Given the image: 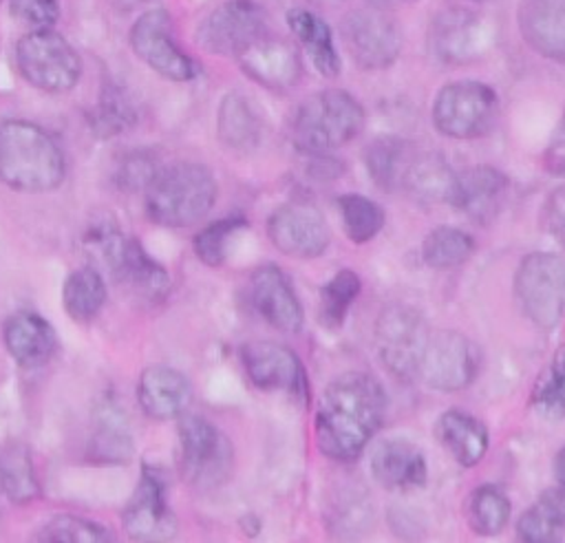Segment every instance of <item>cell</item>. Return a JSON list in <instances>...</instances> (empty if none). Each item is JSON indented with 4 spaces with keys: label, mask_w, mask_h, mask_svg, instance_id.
Masks as SVG:
<instances>
[{
    "label": "cell",
    "mask_w": 565,
    "mask_h": 543,
    "mask_svg": "<svg viewBox=\"0 0 565 543\" xmlns=\"http://www.w3.org/2000/svg\"><path fill=\"white\" fill-rule=\"evenodd\" d=\"M15 66L26 84L42 93H68L82 77L75 46L51 29H31L15 44Z\"/></svg>",
    "instance_id": "obj_5"
},
{
    "label": "cell",
    "mask_w": 565,
    "mask_h": 543,
    "mask_svg": "<svg viewBox=\"0 0 565 543\" xmlns=\"http://www.w3.org/2000/svg\"><path fill=\"white\" fill-rule=\"evenodd\" d=\"M260 117L243 93H227L216 113L218 141L234 152H252L260 143Z\"/></svg>",
    "instance_id": "obj_28"
},
{
    "label": "cell",
    "mask_w": 565,
    "mask_h": 543,
    "mask_svg": "<svg viewBox=\"0 0 565 543\" xmlns=\"http://www.w3.org/2000/svg\"><path fill=\"white\" fill-rule=\"evenodd\" d=\"M126 238L128 236L119 230L115 219L97 216L95 221H90L86 225L84 236H82V245H84V249L88 252V256L93 260H97L99 265L110 269L115 258L119 256Z\"/></svg>",
    "instance_id": "obj_42"
},
{
    "label": "cell",
    "mask_w": 565,
    "mask_h": 543,
    "mask_svg": "<svg viewBox=\"0 0 565 543\" xmlns=\"http://www.w3.org/2000/svg\"><path fill=\"white\" fill-rule=\"evenodd\" d=\"M179 468L194 488H216L227 481L234 466V448L225 433L201 415H181L179 426Z\"/></svg>",
    "instance_id": "obj_7"
},
{
    "label": "cell",
    "mask_w": 565,
    "mask_h": 543,
    "mask_svg": "<svg viewBox=\"0 0 565 543\" xmlns=\"http://www.w3.org/2000/svg\"><path fill=\"white\" fill-rule=\"evenodd\" d=\"M265 31V11L258 2L225 0L199 22L194 40L207 53L236 57Z\"/></svg>",
    "instance_id": "obj_12"
},
{
    "label": "cell",
    "mask_w": 565,
    "mask_h": 543,
    "mask_svg": "<svg viewBox=\"0 0 565 543\" xmlns=\"http://www.w3.org/2000/svg\"><path fill=\"white\" fill-rule=\"evenodd\" d=\"M413 148L399 137H377L364 148V166L373 183L384 192L402 190Z\"/></svg>",
    "instance_id": "obj_30"
},
{
    "label": "cell",
    "mask_w": 565,
    "mask_h": 543,
    "mask_svg": "<svg viewBox=\"0 0 565 543\" xmlns=\"http://www.w3.org/2000/svg\"><path fill=\"white\" fill-rule=\"evenodd\" d=\"M285 20L291 29V35L305 49L316 71L324 77H335L340 73V55L329 24L318 13L305 7L289 9L285 13Z\"/></svg>",
    "instance_id": "obj_27"
},
{
    "label": "cell",
    "mask_w": 565,
    "mask_h": 543,
    "mask_svg": "<svg viewBox=\"0 0 565 543\" xmlns=\"http://www.w3.org/2000/svg\"><path fill=\"white\" fill-rule=\"evenodd\" d=\"M499 115L497 93L475 79L450 82L433 102V124L450 139H475L492 130Z\"/></svg>",
    "instance_id": "obj_8"
},
{
    "label": "cell",
    "mask_w": 565,
    "mask_h": 543,
    "mask_svg": "<svg viewBox=\"0 0 565 543\" xmlns=\"http://www.w3.org/2000/svg\"><path fill=\"white\" fill-rule=\"evenodd\" d=\"M121 525L135 541H170L177 536V517L168 503V488L161 472L141 466L139 481L121 512Z\"/></svg>",
    "instance_id": "obj_14"
},
{
    "label": "cell",
    "mask_w": 565,
    "mask_h": 543,
    "mask_svg": "<svg viewBox=\"0 0 565 543\" xmlns=\"http://www.w3.org/2000/svg\"><path fill=\"white\" fill-rule=\"evenodd\" d=\"M351 60L364 71L388 68L402 51V29L382 7L369 4L353 9L340 26Z\"/></svg>",
    "instance_id": "obj_11"
},
{
    "label": "cell",
    "mask_w": 565,
    "mask_h": 543,
    "mask_svg": "<svg viewBox=\"0 0 565 543\" xmlns=\"http://www.w3.org/2000/svg\"><path fill=\"white\" fill-rule=\"evenodd\" d=\"M364 126L362 104L342 88L318 91L291 117V141L305 155H329L353 141Z\"/></svg>",
    "instance_id": "obj_4"
},
{
    "label": "cell",
    "mask_w": 565,
    "mask_h": 543,
    "mask_svg": "<svg viewBox=\"0 0 565 543\" xmlns=\"http://www.w3.org/2000/svg\"><path fill=\"white\" fill-rule=\"evenodd\" d=\"M137 121V108L128 91L115 82H106L99 91L95 106L88 113V126L95 137L110 139L130 130Z\"/></svg>",
    "instance_id": "obj_34"
},
{
    "label": "cell",
    "mask_w": 565,
    "mask_h": 543,
    "mask_svg": "<svg viewBox=\"0 0 565 543\" xmlns=\"http://www.w3.org/2000/svg\"><path fill=\"white\" fill-rule=\"evenodd\" d=\"M486 44L481 18L468 9H446L430 26V49L444 62H466Z\"/></svg>",
    "instance_id": "obj_23"
},
{
    "label": "cell",
    "mask_w": 565,
    "mask_h": 543,
    "mask_svg": "<svg viewBox=\"0 0 565 543\" xmlns=\"http://www.w3.org/2000/svg\"><path fill=\"white\" fill-rule=\"evenodd\" d=\"M428 338L430 331L426 320L408 305H391L377 316L375 349L386 371L397 380H413L419 375Z\"/></svg>",
    "instance_id": "obj_9"
},
{
    "label": "cell",
    "mask_w": 565,
    "mask_h": 543,
    "mask_svg": "<svg viewBox=\"0 0 565 543\" xmlns=\"http://www.w3.org/2000/svg\"><path fill=\"white\" fill-rule=\"evenodd\" d=\"M35 539L51 541V543L55 541L77 543V541H110L113 534L99 521L77 517V514H55L46 523H42Z\"/></svg>",
    "instance_id": "obj_41"
},
{
    "label": "cell",
    "mask_w": 565,
    "mask_h": 543,
    "mask_svg": "<svg viewBox=\"0 0 565 543\" xmlns=\"http://www.w3.org/2000/svg\"><path fill=\"white\" fill-rule=\"evenodd\" d=\"M466 519L472 532L481 536L499 534L510 521V499L492 483L475 488L466 501Z\"/></svg>",
    "instance_id": "obj_35"
},
{
    "label": "cell",
    "mask_w": 565,
    "mask_h": 543,
    "mask_svg": "<svg viewBox=\"0 0 565 543\" xmlns=\"http://www.w3.org/2000/svg\"><path fill=\"white\" fill-rule=\"evenodd\" d=\"M2 340L7 353L24 369L46 364L57 349L53 324L29 309H20L4 320Z\"/></svg>",
    "instance_id": "obj_22"
},
{
    "label": "cell",
    "mask_w": 565,
    "mask_h": 543,
    "mask_svg": "<svg viewBox=\"0 0 565 543\" xmlns=\"http://www.w3.org/2000/svg\"><path fill=\"white\" fill-rule=\"evenodd\" d=\"M128 291L146 298L159 300L170 289V274L168 269L157 263L139 243V238L128 236L119 256L115 258L113 267L108 269Z\"/></svg>",
    "instance_id": "obj_25"
},
{
    "label": "cell",
    "mask_w": 565,
    "mask_h": 543,
    "mask_svg": "<svg viewBox=\"0 0 565 543\" xmlns=\"http://www.w3.org/2000/svg\"><path fill=\"white\" fill-rule=\"evenodd\" d=\"M249 382L260 391H282L296 400L309 397V380L302 360L285 344L271 340L245 342L238 351Z\"/></svg>",
    "instance_id": "obj_16"
},
{
    "label": "cell",
    "mask_w": 565,
    "mask_h": 543,
    "mask_svg": "<svg viewBox=\"0 0 565 543\" xmlns=\"http://www.w3.org/2000/svg\"><path fill=\"white\" fill-rule=\"evenodd\" d=\"M0 488L15 505L31 503L40 497V481L31 453L20 441H7L0 446Z\"/></svg>",
    "instance_id": "obj_32"
},
{
    "label": "cell",
    "mask_w": 565,
    "mask_h": 543,
    "mask_svg": "<svg viewBox=\"0 0 565 543\" xmlns=\"http://www.w3.org/2000/svg\"><path fill=\"white\" fill-rule=\"evenodd\" d=\"M532 508L561 539V534L565 532V483L547 488Z\"/></svg>",
    "instance_id": "obj_45"
},
{
    "label": "cell",
    "mask_w": 565,
    "mask_h": 543,
    "mask_svg": "<svg viewBox=\"0 0 565 543\" xmlns=\"http://www.w3.org/2000/svg\"><path fill=\"white\" fill-rule=\"evenodd\" d=\"M135 55L157 75L170 82H190L196 77V62L181 49L172 15L166 9L141 13L128 33Z\"/></svg>",
    "instance_id": "obj_10"
},
{
    "label": "cell",
    "mask_w": 565,
    "mask_h": 543,
    "mask_svg": "<svg viewBox=\"0 0 565 543\" xmlns=\"http://www.w3.org/2000/svg\"><path fill=\"white\" fill-rule=\"evenodd\" d=\"M543 168L554 177H565V110L543 152Z\"/></svg>",
    "instance_id": "obj_47"
},
{
    "label": "cell",
    "mask_w": 565,
    "mask_h": 543,
    "mask_svg": "<svg viewBox=\"0 0 565 543\" xmlns=\"http://www.w3.org/2000/svg\"><path fill=\"white\" fill-rule=\"evenodd\" d=\"M192 400V384L185 373L168 364H150L137 382V402L146 417L166 422L181 417Z\"/></svg>",
    "instance_id": "obj_20"
},
{
    "label": "cell",
    "mask_w": 565,
    "mask_h": 543,
    "mask_svg": "<svg viewBox=\"0 0 565 543\" xmlns=\"http://www.w3.org/2000/svg\"><path fill=\"white\" fill-rule=\"evenodd\" d=\"M369 464L375 481L386 490H413L426 483V457L408 439H382Z\"/></svg>",
    "instance_id": "obj_24"
},
{
    "label": "cell",
    "mask_w": 565,
    "mask_h": 543,
    "mask_svg": "<svg viewBox=\"0 0 565 543\" xmlns=\"http://www.w3.org/2000/svg\"><path fill=\"white\" fill-rule=\"evenodd\" d=\"M212 170L196 161L163 166L146 190V214L152 223L181 230L201 223L216 203Z\"/></svg>",
    "instance_id": "obj_3"
},
{
    "label": "cell",
    "mask_w": 565,
    "mask_h": 543,
    "mask_svg": "<svg viewBox=\"0 0 565 543\" xmlns=\"http://www.w3.org/2000/svg\"><path fill=\"white\" fill-rule=\"evenodd\" d=\"M132 437L115 404H102L90 435L88 453L97 464H124L132 453Z\"/></svg>",
    "instance_id": "obj_33"
},
{
    "label": "cell",
    "mask_w": 565,
    "mask_h": 543,
    "mask_svg": "<svg viewBox=\"0 0 565 543\" xmlns=\"http://www.w3.org/2000/svg\"><path fill=\"white\" fill-rule=\"evenodd\" d=\"M437 441L450 453L459 466H477L488 450V428L470 413L450 408L435 422Z\"/></svg>",
    "instance_id": "obj_26"
},
{
    "label": "cell",
    "mask_w": 565,
    "mask_h": 543,
    "mask_svg": "<svg viewBox=\"0 0 565 543\" xmlns=\"http://www.w3.org/2000/svg\"><path fill=\"white\" fill-rule=\"evenodd\" d=\"M159 170L161 166L150 150H130L119 159L115 168V183L124 192L148 190Z\"/></svg>",
    "instance_id": "obj_43"
},
{
    "label": "cell",
    "mask_w": 565,
    "mask_h": 543,
    "mask_svg": "<svg viewBox=\"0 0 565 543\" xmlns=\"http://www.w3.org/2000/svg\"><path fill=\"white\" fill-rule=\"evenodd\" d=\"M267 236L280 254L300 260L320 256L331 241L322 212L307 201H289L278 205L267 216Z\"/></svg>",
    "instance_id": "obj_15"
},
{
    "label": "cell",
    "mask_w": 565,
    "mask_h": 543,
    "mask_svg": "<svg viewBox=\"0 0 565 543\" xmlns=\"http://www.w3.org/2000/svg\"><path fill=\"white\" fill-rule=\"evenodd\" d=\"M247 227L243 216H225L201 227L192 238V249L196 258L207 267H218L225 263L232 238Z\"/></svg>",
    "instance_id": "obj_39"
},
{
    "label": "cell",
    "mask_w": 565,
    "mask_h": 543,
    "mask_svg": "<svg viewBox=\"0 0 565 543\" xmlns=\"http://www.w3.org/2000/svg\"><path fill=\"white\" fill-rule=\"evenodd\" d=\"M66 159L42 126L26 119L0 121V181L26 194L53 192L64 183Z\"/></svg>",
    "instance_id": "obj_2"
},
{
    "label": "cell",
    "mask_w": 565,
    "mask_h": 543,
    "mask_svg": "<svg viewBox=\"0 0 565 543\" xmlns=\"http://www.w3.org/2000/svg\"><path fill=\"white\" fill-rule=\"evenodd\" d=\"M479 349L463 333L444 329L430 333L422 355L419 375L435 391H461L479 373Z\"/></svg>",
    "instance_id": "obj_13"
},
{
    "label": "cell",
    "mask_w": 565,
    "mask_h": 543,
    "mask_svg": "<svg viewBox=\"0 0 565 543\" xmlns=\"http://www.w3.org/2000/svg\"><path fill=\"white\" fill-rule=\"evenodd\" d=\"M9 9L31 29H51L60 18V0H9Z\"/></svg>",
    "instance_id": "obj_44"
},
{
    "label": "cell",
    "mask_w": 565,
    "mask_h": 543,
    "mask_svg": "<svg viewBox=\"0 0 565 543\" xmlns=\"http://www.w3.org/2000/svg\"><path fill=\"white\" fill-rule=\"evenodd\" d=\"M338 212L344 234L358 245L369 243L384 227V210L369 196L342 194L338 196Z\"/></svg>",
    "instance_id": "obj_37"
},
{
    "label": "cell",
    "mask_w": 565,
    "mask_h": 543,
    "mask_svg": "<svg viewBox=\"0 0 565 543\" xmlns=\"http://www.w3.org/2000/svg\"><path fill=\"white\" fill-rule=\"evenodd\" d=\"M516 20L532 51L565 64V0H521Z\"/></svg>",
    "instance_id": "obj_21"
},
{
    "label": "cell",
    "mask_w": 565,
    "mask_h": 543,
    "mask_svg": "<svg viewBox=\"0 0 565 543\" xmlns=\"http://www.w3.org/2000/svg\"><path fill=\"white\" fill-rule=\"evenodd\" d=\"M472 252H475L472 236L452 225L435 227L422 243L424 263L435 269L459 267L472 256Z\"/></svg>",
    "instance_id": "obj_36"
},
{
    "label": "cell",
    "mask_w": 565,
    "mask_h": 543,
    "mask_svg": "<svg viewBox=\"0 0 565 543\" xmlns=\"http://www.w3.org/2000/svg\"><path fill=\"white\" fill-rule=\"evenodd\" d=\"M455 174L457 172H452L444 157H439L437 152H419L413 155L406 168L402 190L419 203L450 201Z\"/></svg>",
    "instance_id": "obj_29"
},
{
    "label": "cell",
    "mask_w": 565,
    "mask_h": 543,
    "mask_svg": "<svg viewBox=\"0 0 565 543\" xmlns=\"http://www.w3.org/2000/svg\"><path fill=\"white\" fill-rule=\"evenodd\" d=\"M554 475L561 483H565V446L556 453V459H554Z\"/></svg>",
    "instance_id": "obj_48"
},
{
    "label": "cell",
    "mask_w": 565,
    "mask_h": 543,
    "mask_svg": "<svg viewBox=\"0 0 565 543\" xmlns=\"http://www.w3.org/2000/svg\"><path fill=\"white\" fill-rule=\"evenodd\" d=\"M247 298L252 309L269 327L282 333H296L302 329L305 313L300 298L278 265H260L252 272L247 283Z\"/></svg>",
    "instance_id": "obj_18"
},
{
    "label": "cell",
    "mask_w": 565,
    "mask_h": 543,
    "mask_svg": "<svg viewBox=\"0 0 565 543\" xmlns=\"http://www.w3.org/2000/svg\"><path fill=\"white\" fill-rule=\"evenodd\" d=\"M369 4H375V7H384V4H393V2H404V0H366Z\"/></svg>",
    "instance_id": "obj_49"
},
{
    "label": "cell",
    "mask_w": 565,
    "mask_h": 543,
    "mask_svg": "<svg viewBox=\"0 0 565 543\" xmlns=\"http://www.w3.org/2000/svg\"><path fill=\"white\" fill-rule=\"evenodd\" d=\"M108 296V287L99 269L86 265L73 269L62 285V307L75 322H90L102 311Z\"/></svg>",
    "instance_id": "obj_31"
},
{
    "label": "cell",
    "mask_w": 565,
    "mask_h": 543,
    "mask_svg": "<svg viewBox=\"0 0 565 543\" xmlns=\"http://www.w3.org/2000/svg\"><path fill=\"white\" fill-rule=\"evenodd\" d=\"M386 415L384 386L364 371H347L324 388L313 433L320 453L333 461H353L377 433Z\"/></svg>",
    "instance_id": "obj_1"
},
{
    "label": "cell",
    "mask_w": 565,
    "mask_h": 543,
    "mask_svg": "<svg viewBox=\"0 0 565 543\" xmlns=\"http://www.w3.org/2000/svg\"><path fill=\"white\" fill-rule=\"evenodd\" d=\"M236 62L241 71L269 91H289L298 84L302 75V62L298 49L285 38L271 35L269 31L260 33L249 42L238 55Z\"/></svg>",
    "instance_id": "obj_17"
},
{
    "label": "cell",
    "mask_w": 565,
    "mask_h": 543,
    "mask_svg": "<svg viewBox=\"0 0 565 543\" xmlns=\"http://www.w3.org/2000/svg\"><path fill=\"white\" fill-rule=\"evenodd\" d=\"M543 225L547 234L565 247V185L547 196L543 205Z\"/></svg>",
    "instance_id": "obj_46"
},
{
    "label": "cell",
    "mask_w": 565,
    "mask_h": 543,
    "mask_svg": "<svg viewBox=\"0 0 565 543\" xmlns=\"http://www.w3.org/2000/svg\"><path fill=\"white\" fill-rule=\"evenodd\" d=\"M532 404L552 419L565 415V344L556 349L532 391Z\"/></svg>",
    "instance_id": "obj_40"
},
{
    "label": "cell",
    "mask_w": 565,
    "mask_h": 543,
    "mask_svg": "<svg viewBox=\"0 0 565 543\" xmlns=\"http://www.w3.org/2000/svg\"><path fill=\"white\" fill-rule=\"evenodd\" d=\"M508 177L492 166H472L455 174L450 201L455 210L472 219L475 223L488 225L497 219L508 196Z\"/></svg>",
    "instance_id": "obj_19"
},
{
    "label": "cell",
    "mask_w": 565,
    "mask_h": 543,
    "mask_svg": "<svg viewBox=\"0 0 565 543\" xmlns=\"http://www.w3.org/2000/svg\"><path fill=\"white\" fill-rule=\"evenodd\" d=\"M362 289L360 276L353 269H340L320 289V322L329 329L342 327L349 307Z\"/></svg>",
    "instance_id": "obj_38"
},
{
    "label": "cell",
    "mask_w": 565,
    "mask_h": 543,
    "mask_svg": "<svg viewBox=\"0 0 565 543\" xmlns=\"http://www.w3.org/2000/svg\"><path fill=\"white\" fill-rule=\"evenodd\" d=\"M514 298L539 329H554L565 316V258L552 252L523 256L514 274Z\"/></svg>",
    "instance_id": "obj_6"
}]
</instances>
